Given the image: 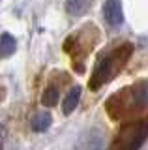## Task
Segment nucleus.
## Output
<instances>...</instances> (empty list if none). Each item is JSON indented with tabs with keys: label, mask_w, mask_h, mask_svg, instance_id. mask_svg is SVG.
Segmentation results:
<instances>
[{
	"label": "nucleus",
	"mask_w": 148,
	"mask_h": 150,
	"mask_svg": "<svg viewBox=\"0 0 148 150\" xmlns=\"http://www.w3.org/2000/svg\"><path fill=\"white\" fill-rule=\"evenodd\" d=\"M58 98H60L58 88L56 86H47L45 92H43V96H41V103H43L45 107H54L58 103Z\"/></svg>",
	"instance_id": "nucleus-9"
},
{
	"label": "nucleus",
	"mask_w": 148,
	"mask_h": 150,
	"mask_svg": "<svg viewBox=\"0 0 148 150\" xmlns=\"http://www.w3.org/2000/svg\"><path fill=\"white\" fill-rule=\"evenodd\" d=\"M94 0H66V11L71 17H81L92 8Z\"/></svg>",
	"instance_id": "nucleus-5"
},
{
	"label": "nucleus",
	"mask_w": 148,
	"mask_h": 150,
	"mask_svg": "<svg viewBox=\"0 0 148 150\" xmlns=\"http://www.w3.org/2000/svg\"><path fill=\"white\" fill-rule=\"evenodd\" d=\"M79 100H81V86H73L71 90L68 92L66 100L62 103V112L64 115H71V112L77 109V105H79Z\"/></svg>",
	"instance_id": "nucleus-6"
},
{
	"label": "nucleus",
	"mask_w": 148,
	"mask_h": 150,
	"mask_svg": "<svg viewBox=\"0 0 148 150\" xmlns=\"http://www.w3.org/2000/svg\"><path fill=\"white\" fill-rule=\"evenodd\" d=\"M0 150H2V141H0Z\"/></svg>",
	"instance_id": "nucleus-10"
},
{
	"label": "nucleus",
	"mask_w": 148,
	"mask_h": 150,
	"mask_svg": "<svg viewBox=\"0 0 148 150\" xmlns=\"http://www.w3.org/2000/svg\"><path fill=\"white\" fill-rule=\"evenodd\" d=\"M51 124H53V116H51L49 112H38V115L32 118V122H30L32 131H36V133H43V131H47L51 128Z\"/></svg>",
	"instance_id": "nucleus-7"
},
{
	"label": "nucleus",
	"mask_w": 148,
	"mask_h": 150,
	"mask_svg": "<svg viewBox=\"0 0 148 150\" xmlns=\"http://www.w3.org/2000/svg\"><path fill=\"white\" fill-rule=\"evenodd\" d=\"M146 139H148V116L124 122L116 139H114L113 150H141Z\"/></svg>",
	"instance_id": "nucleus-3"
},
{
	"label": "nucleus",
	"mask_w": 148,
	"mask_h": 150,
	"mask_svg": "<svg viewBox=\"0 0 148 150\" xmlns=\"http://www.w3.org/2000/svg\"><path fill=\"white\" fill-rule=\"evenodd\" d=\"M103 15H105V21H107L111 26H118V25H122V23H124L122 2H120V0H105Z\"/></svg>",
	"instance_id": "nucleus-4"
},
{
	"label": "nucleus",
	"mask_w": 148,
	"mask_h": 150,
	"mask_svg": "<svg viewBox=\"0 0 148 150\" xmlns=\"http://www.w3.org/2000/svg\"><path fill=\"white\" fill-rule=\"evenodd\" d=\"M133 53V45L131 43H122L114 49L103 53L96 62V68L92 71V77L88 81L90 90H98L103 84H107L109 81H113L116 75L124 69V66L128 64L129 56Z\"/></svg>",
	"instance_id": "nucleus-2"
},
{
	"label": "nucleus",
	"mask_w": 148,
	"mask_h": 150,
	"mask_svg": "<svg viewBox=\"0 0 148 150\" xmlns=\"http://www.w3.org/2000/svg\"><path fill=\"white\" fill-rule=\"evenodd\" d=\"M17 49V41L15 38L11 34H8V32H4L2 36H0V58H8V56H11L15 53Z\"/></svg>",
	"instance_id": "nucleus-8"
},
{
	"label": "nucleus",
	"mask_w": 148,
	"mask_h": 150,
	"mask_svg": "<svg viewBox=\"0 0 148 150\" xmlns=\"http://www.w3.org/2000/svg\"><path fill=\"white\" fill-rule=\"evenodd\" d=\"M148 107V81H139L109 98L105 111L113 120H124Z\"/></svg>",
	"instance_id": "nucleus-1"
}]
</instances>
